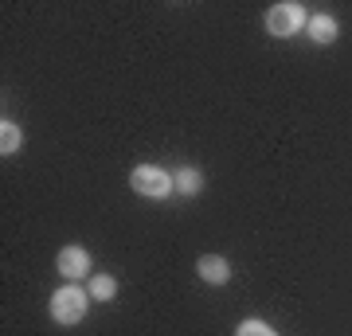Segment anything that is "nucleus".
I'll return each instance as SVG.
<instances>
[{
  "instance_id": "20e7f679",
  "label": "nucleus",
  "mask_w": 352,
  "mask_h": 336,
  "mask_svg": "<svg viewBox=\"0 0 352 336\" xmlns=\"http://www.w3.org/2000/svg\"><path fill=\"white\" fill-rule=\"evenodd\" d=\"M90 270H94L90 250L78 247V243H67V247L55 254V274L63 278V282H82V278H90Z\"/></svg>"
},
{
  "instance_id": "0eeeda50",
  "label": "nucleus",
  "mask_w": 352,
  "mask_h": 336,
  "mask_svg": "<svg viewBox=\"0 0 352 336\" xmlns=\"http://www.w3.org/2000/svg\"><path fill=\"white\" fill-rule=\"evenodd\" d=\"M20 149H24V129L12 117H0V153L4 157H16Z\"/></svg>"
},
{
  "instance_id": "1a4fd4ad",
  "label": "nucleus",
  "mask_w": 352,
  "mask_h": 336,
  "mask_svg": "<svg viewBox=\"0 0 352 336\" xmlns=\"http://www.w3.org/2000/svg\"><path fill=\"white\" fill-rule=\"evenodd\" d=\"M173 180H176V192H180V196H200L204 192V172L192 168V164H184L180 172H173Z\"/></svg>"
},
{
  "instance_id": "9d476101",
  "label": "nucleus",
  "mask_w": 352,
  "mask_h": 336,
  "mask_svg": "<svg viewBox=\"0 0 352 336\" xmlns=\"http://www.w3.org/2000/svg\"><path fill=\"white\" fill-rule=\"evenodd\" d=\"M235 336H278V333L266 321H258V317H247V321L235 328Z\"/></svg>"
},
{
  "instance_id": "39448f33",
  "label": "nucleus",
  "mask_w": 352,
  "mask_h": 336,
  "mask_svg": "<svg viewBox=\"0 0 352 336\" xmlns=\"http://www.w3.org/2000/svg\"><path fill=\"white\" fill-rule=\"evenodd\" d=\"M196 278H200L204 286H227V282H231V262H227L223 254H200Z\"/></svg>"
},
{
  "instance_id": "6e6552de",
  "label": "nucleus",
  "mask_w": 352,
  "mask_h": 336,
  "mask_svg": "<svg viewBox=\"0 0 352 336\" xmlns=\"http://www.w3.org/2000/svg\"><path fill=\"white\" fill-rule=\"evenodd\" d=\"M87 293H90V301H113L118 298V278L113 274H90L87 278Z\"/></svg>"
},
{
  "instance_id": "f257e3e1",
  "label": "nucleus",
  "mask_w": 352,
  "mask_h": 336,
  "mask_svg": "<svg viewBox=\"0 0 352 336\" xmlns=\"http://www.w3.org/2000/svg\"><path fill=\"white\" fill-rule=\"evenodd\" d=\"M47 313H51V321H55V324L71 328V324H78L90 313V293L78 286V282H63V286L51 293Z\"/></svg>"
},
{
  "instance_id": "423d86ee",
  "label": "nucleus",
  "mask_w": 352,
  "mask_h": 336,
  "mask_svg": "<svg viewBox=\"0 0 352 336\" xmlns=\"http://www.w3.org/2000/svg\"><path fill=\"white\" fill-rule=\"evenodd\" d=\"M305 36L314 39L317 47H329V43H337V36H340V24H337V16H329V12H317V16H309V24H305Z\"/></svg>"
},
{
  "instance_id": "7ed1b4c3",
  "label": "nucleus",
  "mask_w": 352,
  "mask_h": 336,
  "mask_svg": "<svg viewBox=\"0 0 352 336\" xmlns=\"http://www.w3.org/2000/svg\"><path fill=\"white\" fill-rule=\"evenodd\" d=\"M129 188L145 199H164L176 192V180L173 172H164L157 164H133V172H129Z\"/></svg>"
},
{
  "instance_id": "f03ea898",
  "label": "nucleus",
  "mask_w": 352,
  "mask_h": 336,
  "mask_svg": "<svg viewBox=\"0 0 352 336\" xmlns=\"http://www.w3.org/2000/svg\"><path fill=\"white\" fill-rule=\"evenodd\" d=\"M263 24L274 39H289V36H298V32H305L309 12H305L298 0H282V4H270V8H266Z\"/></svg>"
}]
</instances>
